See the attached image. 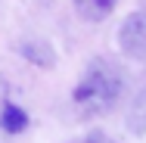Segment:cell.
<instances>
[{"instance_id":"obj_3","label":"cell","mask_w":146,"mask_h":143,"mask_svg":"<svg viewBox=\"0 0 146 143\" xmlns=\"http://www.w3.org/2000/svg\"><path fill=\"white\" fill-rule=\"evenodd\" d=\"M115 6H118V0H75V13H78L84 22H90V25L106 22Z\"/></svg>"},{"instance_id":"obj_4","label":"cell","mask_w":146,"mask_h":143,"mask_svg":"<svg viewBox=\"0 0 146 143\" xmlns=\"http://www.w3.org/2000/svg\"><path fill=\"white\" fill-rule=\"evenodd\" d=\"M0 128H3L6 134H22V131L28 128V112H25L19 103L6 100L3 109H0Z\"/></svg>"},{"instance_id":"obj_5","label":"cell","mask_w":146,"mask_h":143,"mask_svg":"<svg viewBox=\"0 0 146 143\" xmlns=\"http://www.w3.org/2000/svg\"><path fill=\"white\" fill-rule=\"evenodd\" d=\"M19 53H22V59H28L34 65H40V69H50L53 59H56L47 41H25V44H19Z\"/></svg>"},{"instance_id":"obj_1","label":"cell","mask_w":146,"mask_h":143,"mask_svg":"<svg viewBox=\"0 0 146 143\" xmlns=\"http://www.w3.org/2000/svg\"><path fill=\"white\" fill-rule=\"evenodd\" d=\"M121 87H124V81H121V72L115 62L90 59L84 75L78 78V84L72 90V106L81 118H96L118 103Z\"/></svg>"},{"instance_id":"obj_2","label":"cell","mask_w":146,"mask_h":143,"mask_svg":"<svg viewBox=\"0 0 146 143\" xmlns=\"http://www.w3.org/2000/svg\"><path fill=\"white\" fill-rule=\"evenodd\" d=\"M118 50L131 59H146V9H134L118 25Z\"/></svg>"}]
</instances>
